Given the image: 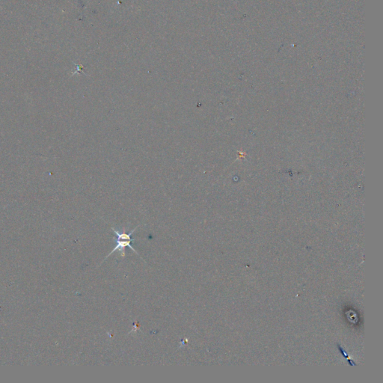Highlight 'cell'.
Segmentation results:
<instances>
[{"mask_svg":"<svg viewBox=\"0 0 383 383\" xmlns=\"http://www.w3.org/2000/svg\"><path fill=\"white\" fill-rule=\"evenodd\" d=\"M136 228H137V227L133 229L130 233L126 234L124 231L122 232V233H121V232H119L118 230H116L115 229H114L113 227H112L114 234H115L116 237H117V238L114 239V242H115V243H116V246L113 250L111 251L109 254H108L106 257H109V256L111 255L112 254H113V253L115 252L117 250L120 251V252H121V256L124 257V256L125 255V248L126 247L130 248L132 250L134 251L135 253L138 254V252L136 251V249H135L134 248L130 245L131 242L133 241V239H131V236L133 235V233H134L135 230H136Z\"/></svg>","mask_w":383,"mask_h":383,"instance_id":"obj_1","label":"cell"}]
</instances>
